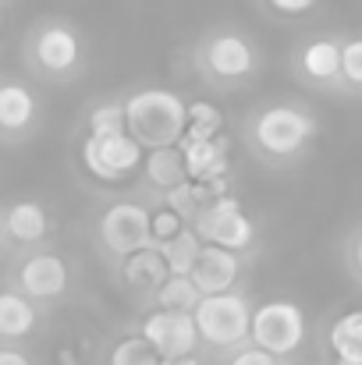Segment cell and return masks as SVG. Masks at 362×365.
<instances>
[{
    "label": "cell",
    "mask_w": 362,
    "mask_h": 365,
    "mask_svg": "<svg viewBox=\"0 0 362 365\" xmlns=\"http://www.w3.org/2000/svg\"><path fill=\"white\" fill-rule=\"evenodd\" d=\"M128 135L142 149H167L185 138L188 103L171 89H139L124 100Z\"/></svg>",
    "instance_id": "obj_1"
},
{
    "label": "cell",
    "mask_w": 362,
    "mask_h": 365,
    "mask_svg": "<svg viewBox=\"0 0 362 365\" xmlns=\"http://www.w3.org/2000/svg\"><path fill=\"white\" fill-rule=\"evenodd\" d=\"M248 135H252V145L266 156V160H291L298 156L309 138L316 135V121L302 110V107H291V103H273V107H263L252 124H248Z\"/></svg>",
    "instance_id": "obj_2"
},
{
    "label": "cell",
    "mask_w": 362,
    "mask_h": 365,
    "mask_svg": "<svg viewBox=\"0 0 362 365\" xmlns=\"http://www.w3.org/2000/svg\"><path fill=\"white\" fill-rule=\"evenodd\" d=\"M196 316V330L199 341H206L210 348H235L248 337V323H252V309L248 298L238 291H221V294H203L199 305L192 309Z\"/></svg>",
    "instance_id": "obj_3"
},
{
    "label": "cell",
    "mask_w": 362,
    "mask_h": 365,
    "mask_svg": "<svg viewBox=\"0 0 362 365\" xmlns=\"http://www.w3.org/2000/svg\"><path fill=\"white\" fill-rule=\"evenodd\" d=\"M199 68L213 82H241L259 68V50L235 29H217L199 43Z\"/></svg>",
    "instance_id": "obj_4"
},
{
    "label": "cell",
    "mask_w": 362,
    "mask_h": 365,
    "mask_svg": "<svg viewBox=\"0 0 362 365\" xmlns=\"http://www.w3.org/2000/svg\"><path fill=\"white\" fill-rule=\"evenodd\" d=\"M248 337L256 348L284 359V355H295L306 341V316L298 305L291 302H266L252 312V323H248Z\"/></svg>",
    "instance_id": "obj_5"
},
{
    "label": "cell",
    "mask_w": 362,
    "mask_h": 365,
    "mask_svg": "<svg viewBox=\"0 0 362 365\" xmlns=\"http://www.w3.org/2000/svg\"><path fill=\"white\" fill-rule=\"evenodd\" d=\"M192 227L203 238V245H221V248H231V252L248 248L252 238H256V227H252L248 213L231 195H221V199L206 202L203 213L192 220Z\"/></svg>",
    "instance_id": "obj_6"
},
{
    "label": "cell",
    "mask_w": 362,
    "mask_h": 365,
    "mask_svg": "<svg viewBox=\"0 0 362 365\" xmlns=\"http://www.w3.org/2000/svg\"><path fill=\"white\" fill-rule=\"evenodd\" d=\"M82 163L100 181H124L142 167V145L121 131V135H89L82 142Z\"/></svg>",
    "instance_id": "obj_7"
},
{
    "label": "cell",
    "mask_w": 362,
    "mask_h": 365,
    "mask_svg": "<svg viewBox=\"0 0 362 365\" xmlns=\"http://www.w3.org/2000/svg\"><path fill=\"white\" fill-rule=\"evenodd\" d=\"M153 213L139 202H114L104 217H100V242L107 245L114 255H131L139 248L153 245V227H149Z\"/></svg>",
    "instance_id": "obj_8"
},
{
    "label": "cell",
    "mask_w": 362,
    "mask_h": 365,
    "mask_svg": "<svg viewBox=\"0 0 362 365\" xmlns=\"http://www.w3.org/2000/svg\"><path fill=\"white\" fill-rule=\"evenodd\" d=\"M32 61L46 75H71L82 64V39L68 21H43L32 36Z\"/></svg>",
    "instance_id": "obj_9"
},
{
    "label": "cell",
    "mask_w": 362,
    "mask_h": 365,
    "mask_svg": "<svg viewBox=\"0 0 362 365\" xmlns=\"http://www.w3.org/2000/svg\"><path fill=\"white\" fill-rule=\"evenodd\" d=\"M142 337L153 344V351H156L160 359L196 355V344H199L196 316H192V312H181V309H156V312L146 316Z\"/></svg>",
    "instance_id": "obj_10"
},
{
    "label": "cell",
    "mask_w": 362,
    "mask_h": 365,
    "mask_svg": "<svg viewBox=\"0 0 362 365\" xmlns=\"http://www.w3.org/2000/svg\"><path fill=\"white\" fill-rule=\"evenodd\" d=\"M18 284H21V294L36 298V302H46V298H61L64 287H68V266L61 255L54 252H36L21 262V273H18Z\"/></svg>",
    "instance_id": "obj_11"
},
{
    "label": "cell",
    "mask_w": 362,
    "mask_h": 365,
    "mask_svg": "<svg viewBox=\"0 0 362 365\" xmlns=\"http://www.w3.org/2000/svg\"><path fill=\"white\" fill-rule=\"evenodd\" d=\"M238 255L231 248H221V245H203L196 266H192V280L203 294H221V291H231L235 280H238Z\"/></svg>",
    "instance_id": "obj_12"
},
{
    "label": "cell",
    "mask_w": 362,
    "mask_h": 365,
    "mask_svg": "<svg viewBox=\"0 0 362 365\" xmlns=\"http://www.w3.org/2000/svg\"><path fill=\"white\" fill-rule=\"evenodd\" d=\"M178 149L185 156V170L192 181H210V178L228 174V142L221 135L217 138H181Z\"/></svg>",
    "instance_id": "obj_13"
},
{
    "label": "cell",
    "mask_w": 362,
    "mask_h": 365,
    "mask_svg": "<svg viewBox=\"0 0 362 365\" xmlns=\"http://www.w3.org/2000/svg\"><path fill=\"white\" fill-rule=\"evenodd\" d=\"M298 68L306 78H313L320 86L341 82V39H331V36L309 39L298 50Z\"/></svg>",
    "instance_id": "obj_14"
},
{
    "label": "cell",
    "mask_w": 362,
    "mask_h": 365,
    "mask_svg": "<svg viewBox=\"0 0 362 365\" xmlns=\"http://www.w3.org/2000/svg\"><path fill=\"white\" fill-rule=\"evenodd\" d=\"M121 273H124V284H128V287H135V291H153V294H156V287L171 277L164 252L153 248V245H149V248H139V252H131V255H124Z\"/></svg>",
    "instance_id": "obj_15"
},
{
    "label": "cell",
    "mask_w": 362,
    "mask_h": 365,
    "mask_svg": "<svg viewBox=\"0 0 362 365\" xmlns=\"http://www.w3.org/2000/svg\"><path fill=\"white\" fill-rule=\"evenodd\" d=\"M36 121V96L21 82H0V131L21 135Z\"/></svg>",
    "instance_id": "obj_16"
},
{
    "label": "cell",
    "mask_w": 362,
    "mask_h": 365,
    "mask_svg": "<svg viewBox=\"0 0 362 365\" xmlns=\"http://www.w3.org/2000/svg\"><path fill=\"white\" fill-rule=\"evenodd\" d=\"M46 227H50V220H46V210L39 202H14L7 210V217H4V231L21 245L43 242Z\"/></svg>",
    "instance_id": "obj_17"
},
{
    "label": "cell",
    "mask_w": 362,
    "mask_h": 365,
    "mask_svg": "<svg viewBox=\"0 0 362 365\" xmlns=\"http://www.w3.org/2000/svg\"><path fill=\"white\" fill-rule=\"evenodd\" d=\"M36 327V305L29 294L18 291H0V337L18 341L25 334H32Z\"/></svg>",
    "instance_id": "obj_18"
},
{
    "label": "cell",
    "mask_w": 362,
    "mask_h": 365,
    "mask_svg": "<svg viewBox=\"0 0 362 365\" xmlns=\"http://www.w3.org/2000/svg\"><path fill=\"white\" fill-rule=\"evenodd\" d=\"M142 167H146V181L156 185V188H164V192H171L174 185H181V181L188 178V170H185V156H181L178 145L149 149V156H146Z\"/></svg>",
    "instance_id": "obj_19"
},
{
    "label": "cell",
    "mask_w": 362,
    "mask_h": 365,
    "mask_svg": "<svg viewBox=\"0 0 362 365\" xmlns=\"http://www.w3.org/2000/svg\"><path fill=\"white\" fill-rule=\"evenodd\" d=\"M160 252H164L167 269L174 277H188L192 266H196V259H199V252H203V238L196 235V227H181L174 238H167V242L160 245Z\"/></svg>",
    "instance_id": "obj_20"
},
{
    "label": "cell",
    "mask_w": 362,
    "mask_h": 365,
    "mask_svg": "<svg viewBox=\"0 0 362 365\" xmlns=\"http://www.w3.org/2000/svg\"><path fill=\"white\" fill-rule=\"evenodd\" d=\"M206 202H213L210 192H206V185H203V181H192V178H185L181 185H174V188L167 192V206H171L185 224H192V220L203 213Z\"/></svg>",
    "instance_id": "obj_21"
},
{
    "label": "cell",
    "mask_w": 362,
    "mask_h": 365,
    "mask_svg": "<svg viewBox=\"0 0 362 365\" xmlns=\"http://www.w3.org/2000/svg\"><path fill=\"white\" fill-rule=\"evenodd\" d=\"M156 305L160 309H181V312H192L196 305H199V298H203V291L196 287V280L192 277H167L160 287H156Z\"/></svg>",
    "instance_id": "obj_22"
},
{
    "label": "cell",
    "mask_w": 362,
    "mask_h": 365,
    "mask_svg": "<svg viewBox=\"0 0 362 365\" xmlns=\"http://www.w3.org/2000/svg\"><path fill=\"white\" fill-rule=\"evenodd\" d=\"M224 128V114L199 100V103H188V124H185V138H217Z\"/></svg>",
    "instance_id": "obj_23"
},
{
    "label": "cell",
    "mask_w": 362,
    "mask_h": 365,
    "mask_svg": "<svg viewBox=\"0 0 362 365\" xmlns=\"http://www.w3.org/2000/svg\"><path fill=\"white\" fill-rule=\"evenodd\" d=\"M111 365H160V355L146 337H124L111 351Z\"/></svg>",
    "instance_id": "obj_24"
},
{
    "label": "cell",
    "mask_w": 362,
    "mask_h": 365,
    "mask_svg": "<svg viewBox=\"0 0 362 365\" xmlns=\"http://www.w3.org/2000/svg\"><path fill=\"white\" fill-rule=\"evenodd\" d=\"M128 131L124 103H104L89 114V135H121Z\"/></svg>",
    "instance_id": "obj_25"
},
{
    "label": "cell",
    "mask_w": 362,
    "mask_h": 365,
    "mask_svg": "<svg viewBox=\"0 0 362 365\" xmlns=\"http://www.w3.org/2000/svg\"><path fill=\"white\" fill-rule=\"evenodd\" d=\"M341 82L362 89V36H352L341 43Z\"/></svg>",
    "instance_id": "obj_26"
},
{
    "label": "cell",
    "mask_w": 362,
    "mask_h": 365,
    "mask_svg": "<svg viewBox=\"0 0 362 365\" xmlns=\"http://www.w3.org/2000/svg\"><path fill=\"white\" fill-rule=\"evenodd\" d=\"M331 348H341V344H362V309L359 312H348L341 316L334 327H331Z\"/></svg>",
    "instance_id": "obj_27"
},
{
    "label": "cell",
    "mask_w": 362,
    "mask_h": 365,
    "mask_svg": "<svg viewBox=\"0 0 362 365\" xmlns=\"http://www.w3.org/2000/svg\"><path fill=\"white\" fill-rule=\"evenodd\" d=\"M149 227H153V248H160V245L167 242V238H174L181 227H188L171 206H164V210H156L153 213V220H149Z\"/></svg>",
    "instance_id": "obj_28"
},
{
    "label": "cell",
    "mask_w": 362,
    "mask_h": 365,
    "mask_svg": "<svg viewBox=\"0 0 362 365\" xmlns=\"http://www.w3.org/2000/svg\"><path fill=\"white\" fill-rule=\"evenodd\" d=\"M273 14H281V18H302V14H309L320 0H263Z\"/></svg>",
    "instance_id": "obj_29"
},
{
    "label": "cell",
    "mask_w": 362,
    "mask_h": 365,
    "mask_svg": "<svg viewBox=\"0 0 362 365\" xmlns=\"http://www.w3.org/2000/svg\"><path fill=\"white\" fill-rule=\"evenodd\" d=\"M228 365H277V355H270V351H263V348L252 344V348H241Z\"/></svg>",
    "instance_id": "obj_30"
},
{
    "label": "cell",
    "mask_w": 362,
    "mask_h": 365,
    "mask_svg": "<svg viewBox=\"0 0 362 365\" xmlns=\"http://www.w3.org/2000/svg\"><path fill=\"white\" fill-rule=\"evenodd\" d=\"M338 355V365H362V344H341L334 348Z\"/></svg>",
    "instance_id": "obj_31"
},
{
    "label": "cell",
    "mask_w": 362,
    "mask_h": 365,
    "mask_svg": "<svg viewBox=\"0 0 362 365\" xmlns=\"http://www.w3.org/2000/svg\"><path fill=\"white\" fill-rule=\"evenodd\" d=\"M0 365H32L21 351H11V348H0Z\"/></svg>",
    "instance_id": "obj_32"
},
{
    "label": "cell",
    "mask_w": 362,
    "mask_h": 365,
    "mask_svg": "<svg viewBox=\"0 0 362 365\" xmlns=\"http://www.w3.org/2000/svg\"><path fill=\"white\" fill-rule=\"evenodd\" d=\"M160 365H199L196 355H181V359H160Z\"/></svg>",
    "instance_id": "obj_33"
},
{
    "label": "cell",
    "mask_w": 362,
    "mask_h": 365,
    "mask_svg": "<svg viewBox=\"0 0 362 365\" xmlns=\"http://www.w3.org/2000/svg\"><path fill=\"white\" fill-rule=\"evenodd\" d=\"M356 266H359V269H362V238H359V242H356Z\"/></svg>",
    "instance_id": "obj_34"
},
{
    "label": "cell",
    "mask_w": 362,
    "mask_h": 365,
    "mask_svg": "<svg viewBox=\"0 0 362 365\" xmlns=\"http://www.w3.org/2000/svg\"><path fill=\"white\" fill-rule=\"evenodd\" d=\"M0 227H4V224H0Z\"/></svg>",
    "instance_id": "obj_35"
}]
</instances>
